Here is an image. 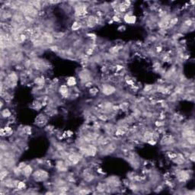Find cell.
I'll list each match as a JSON object with an SVG mask.
<instances>
[{"instance_id":"1","label":"cell","mask_w":195,"mask_h":195,"mask_svg":"<svg viewBox=\"0 0 195 195\" xmlns=\"http://www.w3.org/2000/svg\"><path fill=\"white\" fill-rule=\"evenodd\" d=\"M33 177L36 181H45L48 178V173L44 170H38L34 173Z\"/></svg>"},{"instance_id":"2","label":"cell","mask_w":195,"mask_h":195,"mask_svg":"<svg viewBox=\"0 0 195 195\" xmlns=\"http://www.w3.org/2000/svg\"><path fill=\"white\" fill-rule=\"evenodd\" d=\"M101 91L105 95H111L116 92V88L109 84H104L102 86Z\"/></svg>"},{"instance_id":"3","label":"cell","mask_w":195,"mask_h":195,"mask_svg":"<svg viewBox=\"0 0 195 195\" xmlns=\"http://www.w3.org/2000/svg\"><path fill=\"white\" fill-rule=\"evenodd\" d=\"M75 12L78 16L85 15L87 13V6L84 4H79L78 6H76Z\"/></svg>"},{"instance_id":"4","label":"cell","mask_w":195,"mask_h":195,"mask_svg":"<svg viewBox=\"0 0 195 195\" xmlns=\"http://www.w3.org/2000/svg\"><path fill=\"white\" fill-rule=\"evenodd\" d=\"M124 21L129 24H133L136 22V17L135 15H133L131 13H126L124 16Z\"/></svg>"},{"instance_id":"5","label":"cell","mask_w":195,"mask_h":195,"mask_svg":"<svg viewBox=\"0 0 195 195\" xmlns=\"http://www.w3.org/2000/svg\"><path fill=\"white\" fill-rule=\"evenodd\" d=\"M22 173L26 178H28L29 176H31V174L33 173L32 166L30 165H26L22 169Z\"/></svg>"},{"instance_id":"6","label":"cell","mask_w":195,"mask_h":195,"mask_svg":"<svg viewBox=\"0 0 195 195\" xmlns=\"http://www.w3.org/2000/svg\"><path fill=\"white\" fill-rule=\"evenodd\" d=\"M189 176H190L189 174L185 171H181L178 173V177L179 179H180V181H184L187 180V179L189 178Z\"/></svg>"},{"instance_id":"7","label":"cell","mask_w":195,"mask_h":195,"mask_svg":"<svg viewBox=\"0 0 195 195\" xmlns=\"http://www.w3.org/2000/svg\"><path fill=\"white\" fill-rule=\"evenodd\" d=\"M59 92L62 96H66L69 94V86L67 85H62L59 88Z\"/></svg>"},{"instance_id":"8","label":"cell","mask_w":195,"mask_h":195,"mask_svg":"<svg viewBox=\"0 0 195 195\" xmlns=\"http://www.w3.org/2000/svg\"><path fill=\"white\" fill-rule=\"evenodd\" d=\"M68 159H69V161L72 163V164H77V163L80 161V159H79V156L76 155V154H71L69 157H68Z\"/></svg>"},{"instance_id":"9","label":"cell","mask_w":195,"mask_h":195,"mask_svg":"<svg viewBox=\"0 0 195 195\" xmlns=\"http://www.w3.org/2000/svg\"><path fill=\"white\" fill-rule=\"evenodd\" d=\"M86 154L88 156H94L97 153V148L94 146H90L86 150Z\"/></svg>"},{"instance_id":"10","label":"cell","mask_w":195,"mask_h":195,"mask_svg":"<svg viewBox=\"0 0 195 195\" xmlns=\"http://www.w3.org/2000/svg\"><path fill=\"white\" fill-rule=\"evenodd\" d=\"M77 81L75 77H70L66 81V85L69 87H72L76 85Z\"/></svg>"},{"instance_id":"11","label":"cell","mask_w":195,"mask_h":195,"mask_svg":"<svg viewBox=\"0 0 195 195\" xmlns=\"http://www.w3.org/2000/svg\"><path fill=\"white\" fill-rule=\"evenodd\" d=\"M11 115H12V113H11V111H10L8 109L6 108V109H4V110H2V116L3 117L8 118V117H11Z\"/></svg>"},{"instance_id":"12","label":"cell","mask_w":195,"mask_h":195,"mask_svg":"<svg viewBox=\"0 0 195 195\" xmlns=\"http://www.w3.org/2000/svg\"><path fill=\"white\" fill-rule=\"evenodd\" d=\"M82 27V24L81 23H79L78 22H73V24H72V31H78V30H79L80 28Z\"/></svg>"},{"instance_id":"13","label":"cell","mask_w":195,"mask_h":195,"mask_svg":"<svg viewBox=\"0 0 195 195\" xmlns=\"http://www.w3.org/2000/svg\"><path fill=\"white\" fill-rule=\"evenodd\" d=\"M178 22V18H176V17L172 18H170L169 22H168V24H169L170 26H174V25L177 24Z\"/></svg>"},{"instance_id":"14","label":"cell","mask_w":195,"mask_h":195,"mask_svg":"<svg viewBox=\"0 0 195 195\" xmlns=\"http://www.w3.org/2000/svg\"><path fill=\"white\" fill-rule=\"evenodd\" d=\"M34 82H35L36 84H38V86H42V85H43V84L44 83V79L43 78H39V77H38V78H35Z\"/></svg>"},{"instance_id":"15","label":"cell","mask_w":195,"mask_h":195,"mask_svg":"<svg viewBox=\"0 0 195 195\" xmlns=\"http://www.w3.org/2000/svg\"><path fill=\"white\" fill-rule=\"evenodd\" d=\"M16 187L19 190H23L26 187V184L24 181H19Z\"/></svg>"},{"instance_id":"16","label":"cell","mask_w":195,"mask_h":195,"mask_svg":"<svg viewBox=\"0 0 195 195\" xmlns=\"http://www.w3.org/2000/svg\"><path fill=\"white\" fill-rule=\"evenodd\" d=\"M4 130H5V132H6V134H8L10 135V133H12V129L10 127V126H5L4 127Z\"/></svg>"},{"instance_id":"17","label":"cell","mask_w":195,"mask_h":195,"mask_svg":"<svg viewBox=\"0 0 195 195\" xmlns=\"http://www.w3.org/2000/svg\"><path fill=\"white\" fill-rule=\"evenodd\" d=\"M8 173V172L7 170H5V171L2 170V171L1 172V179H2V181H3V179H4L5 178H6V177H7Z\"/></svg>"},{"instance_id":"18","label":"cell","mask_w":195,"mask_h":195,"mask_svg":"<svg viewBox=\"0 0 195 195\" xmlns=\"http://www.w3.org/2000/svg\"><path fill=\"white\" fill-rule=\"evenodd\" d=\"M98 92V90L96 88H92L90 89V93L92 94H96Z\"/></svg>"},{"instance_id":"19","label":"cell","mask_w":195,"mask_h":195,"mask_svg":"<svg viewBox=\"0 0 195 195\" xmlns=\"http://www.w3.org/2000/svg\"><path fill=\"white\" fill-rule=\"evenodd\" d=\"M112 20L114 21V22H120V17L118 16L117 15H114V16H113Z\"/></svg>"},{"instance_id":"20","label":"cell","mask_w":195,"mask_h":195,"mask_svg":"<svg viewBox=\"0 0 195 195\" xmlns=\"http://www.w3.org/2000/svg\"><path fill=\"white\" fill-rule=\"evenodd\" d=\"M192 21L191 19H187V21H185V22H184V25L186 26H191L192 24Z\"/></svg>"},{"instance_id":"21","label":"cell","mask_w":195,"mask_h":195,"mask_svg":"<svg viewBox=\"0 0 195 195\" xmlns=\"http://www.w3.org/2000/svg\"><path fill=\"white\" fill-rule=\"evenodd\" d=\"M118 30H119V31H120V30H123V31H124L125 30V27H124V26H122V25H121L120 27L118 28Z\"/></svg>"}]
</instances>
